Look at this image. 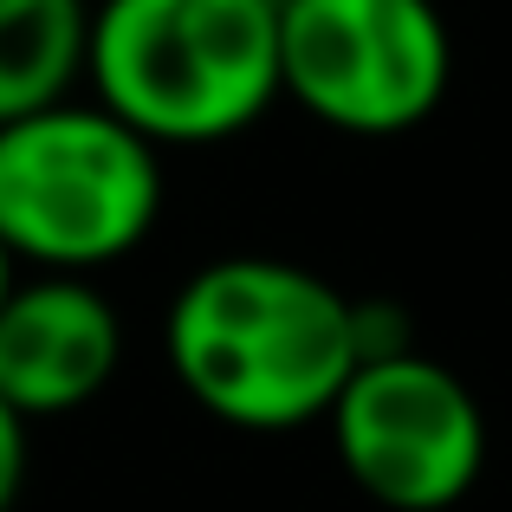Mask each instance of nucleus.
<instances>
[{"label": "nucleus", "instance_id": "nucleus-4", "mask_svg": "<svg viewBox=\"0 0 512 512\" xmlns=\"http://www.w3.org/2000/svg\"><path fill=\"white\" fill-rule=\"evenodd\" d=\"M454 85L435 0H279V98L344 137H402Z\"/></svg>", "mask_w": 512, "mask_h": 512}, {"label": "nucleus", "instance_id": "nucleus-2", "mask_svg": "<svg viewBox=\"0 0 512 512\" xmlns=\"http://www.w3.org/2000/svg\"><path fill=\"white\" fill-rule=\"evenodd\" d=\"M85 78L156 150L227 143L279 104V0H98Z\"/></svg>", "mask_w": 512, "mask_h": 512}, {"label": "nucleus", "instance_id": "nucleus-7", "mask_svg": "<svg viewBox=\"0 0 512 512\" xmlns=\"http://www.w3.org/2000/svg\"><path fill=\"white\" fill-rule=\"evenodd\" d=\"M91 0H0V124L72 98Z\"/></svg>", "mask_w": 512, "mask_h": 512}, {"label": "nucleus", "instance_id": "nucleus-9", "mask_svg": "<svg viewBox=\"0 0 512 512\" xmlns=\"http://www.w3.org/2000/svg\"><path fill=\"white\" fill-rule=\"evenodd\" d=\"M20 286V266H13V253H7V240H0V305H7V292Z\"/></svg>", "mask_w": 512, "mask_h": 512}, {"label": "nucleus", "instance_id": "nucleus-5", "mask_svg": "<svg viewBox=\"0 0 512 512\" xmlns=\"http://www.w3.org/2000/svg\"><path fill=\"white\" fill-rule=\"evenodd\" d=\"M325 422L350 487L389 512H448L487 467L480 396L415 344L363 357Z\"/></svg>", "mask_w": 512, "mask_h": 512}, {"label": "nucleus", "instance_id": "nucleus-3", "mask_svg": "<svg viewBox=\"0 0 512 512\" xmlns=\"http://www.w3.org/2000/svg\"><path fill=\"white\" fill-rule=\"evenodd\" d=\"M163 221V150L104 104H46L0 124V240L13 266L91 279Z\"/></svg>", "mask_w": 512, "mask_h": 512}, {"label": "nucleus", "instance_id": "nucleus-8", "mask_svg": "<svg viewBox=\"0 0 512 512\" xmlns=\"http://www.w3.org/2000/svg\"><path fill=\"white\" fill-rule=\"evenodd\" d=\"M26 487V422L0 402V512H13Z\"/></svg>", "mask_w": 512, "mask_h": 512}, {"label": "nucleus", "instance_id": "nucleus-6", "mask_svg": "<svg viewBox=\"0 0 512 512\" xmlns=\"http://www.w3.org/2000/svg\"><path fill=\"white\" fill-rule=\"evenodd\" d=\"M124 363V318L91 279L33 273L0 305V402L20 422L72 415Z\"/></svg>", "mask_w": 512, "mask_h": 512}, {"label": "nucleus", "instance_id": "nucleus-1", "mask_svg": "<svg viewBox=\"0 0 512 512\" xmlns=\"http://www.w3.org/2000/svg\"><path fill=\"white\" fill-rule=\"evenodd\" d=\"M169 370L214 422L292 435L331 415L363 363L357 299L273 253H227L169 299Z\"/></svg>", "mask_w": 512, "mask_h": 512}]
</instances>
